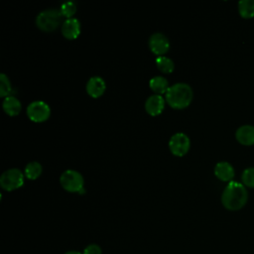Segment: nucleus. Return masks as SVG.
<instances>
[{
	"label": "nucleus",
	"instance_id": "1a4fd4ad",
	"mask_svg": "<svg viewBox=\"0 0 254 254\" xmlns=\"http://www.w3.org/2000/svg\"><path fill=\"white\" fill-rule=\"evenodd\" d=\"M165 107V99L162 95L154 94L147 98L145 102V109L151 116H157L162 113Z\"/></svg>",
	"mask_w": 254,
	"mask_h": 254
},
{
	"label": "nucleus",
	"instance_id": "9d476101",
	"mask_svg": "<svg viewBox=\"0 0 254 254\" xmlns=\"http://www.w3.org/2000/svg\"><path fill=\"white\" fill-rule=\"evenodd\" d=\"M62 34L67 40H74L80 34V23L75 18L66 19L62 25Z\"/></svg>",
	"mask_w": 254,
	"mask_h": 254
},
{
	"label": "nucleus",
	"instance_id": "f257e3e1",
	"mask_svg": "<svg viewBox=\"0 0 254 254\" xmlns=\"http://www.w3.org/2000/svg\"><path fill=\"white\" fill-rule=\"evenodd\" d=\"M248 199V192L241 183L231 181L224 188L221 195V202L228 210H238L242 208Z\"/></svg>",
	"mask_w": 254,
	"mask_h": 254
},
{
	"label": "nucleus",
	"instance_id": "39448f33",
	"mask_svg": "<svg viewBox=\"0 0 254 254\" xmlns=\"http://www.w3.org/2000/svg\"><path fill=\"white\" fill-rule=\"evenodd\" d=\"M0 185L8 191L17 190L24 185V175L18 169L7 170L0 178Z\"/></svg>",
	"mask_w": 254,
	"mask_h": 254
},
{
	"label": "nucleus",
	"instance_id": "7ed1b4c3",
	"mask_svg": "<svg viewBox=\"0 0 254 254\" xmlns=\"http://www.w3.org/2000/svg\"><path fill=\"white\" fill-rule=\"evenodd\" d=\"M63 17L61 10L48 9L37 16L36 24L43 32H53L62 24Z\"/></svg>",
	"mask_w": 254,
	"mask_h": 254
},
{
	"label": "nucleus",
	"instance_id": "dca6fc26",
	"mask_svg": "<svg viewBox=\"0 0 254 254\" xmlns=\"http://www.w3.org/2000/svg\"><path fill=\"white\" fill-rule=\"evenodd\" d=\"M238 11L242 18L254 17V0H241L238 2Z\"/></svg>",
	"mask_w": 254,
	"mask_h": 254
},
{
	"label": "nucleus",
	"instance_id": "9b49d317",
	"mask_svg": "<svg viewBox=\"0 0 254 254\" xmlns=\"http://www.w3.org/2000/svg\"><path fill=\"white\" fill-rule=\"evenodd\" d=\"M106 88L105 81L99 77V76H92L89 78L86 84V91L88 95H90L93 98L100 97Z\"/></svg>",
	"mask_w": 254,
	"mask_h": 254
},
{
	"label": "nucleus",
	"instance_id": "f3484780",
	"mask_svg": "<svg viewBox=\"0 0 254 254\" xmlns=\"http://www.w3.org/2000/svg\"><path fill=\"white\" fill-rule=\"evenodd\" d=\"M42 174V166L38 162H31L29 163L26 168L24 175L29 180H36L38 179Z\"/></svg>",
	"mask_w": 254,
	"mask_h": 254
},
{
	"label": "nucleus",
	"instance_id": "6ab92c4d",
	"mask_svg": "<svg viewBox=\"0 0 254 254\" xmlns=\"http://www.w3.org/2000/svg\"><path fill=\"white\" fill-rule=\"evenodd\" d=\"M12 90V87H11V83H10V80L8 78V76L4 73H1L0 75V95L2 97H8L10 96V92Z\"/></svg>",
	"mask_w": 254,
	"mask_h": 254
},
{
	"label": "nucleus",
	"instance_id": "ddd939ff",
	"mask_svg": "<svg viewBox=\"0 0 254 254\" xmlns=\"http://www.w3.org/2000/svg\"><path fill=\"white\" fill-rule=\"evenodd\" d=\"M214 175L222 182H231L234 177V169L227 162H219L214 167Z\"/></svg>",
	"mask_w": 254,
	"mask_h": 254
},
{
	"label": "nucleus",
	"instance_id": "4be33fe9",
	"mask_svg": "<svg viewBox=\"0 0 254 254\" xmlns=\"http://www.w3.org/2000/svg\"><path fill=\"white\" fill-rule=\"evenodd\" d=\"M83 254H101V249L96 244H90L87 247H85Z\"/></svg>",
	"mask_w": 254,
	"mask_h": 254
},
{
	"label": "nucleus",
	"instance_id": "f03ea898",
	"mask_svg": "<svg viewBox=\"0 0 254 254\" xmlns=\"http://www.w3.org/2000/svg\"><path fill=\"white\" fill-rule=\"evenodd\" d=\"M192 89L187 83H176L169 87L165 94L167 103L174 109H184L192 100Z\"/></svg>",
	"mask_w": 254,
	"mask_h": 254
},
{
	"label": "nucleus",
	"instance_id": "4468645a",
	"mask_svg": "<svg viewBox=\"0 0 254 254\" xmlns=\"http://www.w3.org/2000/svg\"><path fill=\"white\" fill-rule=\"evenodd\" d=\"M3 109L6 114L9 116H15L18 115L21 112L22 105L19 99H17L15 96H8L3 101Z\"/></svg>",
	"mask_w": 254,
	"mask_h": 254
},
{
	"label": "nucleus",
	"instance_id": "0eeeda50",
	"mask_svg": "<svg viewBox=\"0 0 254 254\" xmlns=\"http://www.w3.org/2000/svg\"><path fill=\"white\" fill-rule=\"evenodd\" d=\"M190 147V138L184 133L174 134L169 141V148L173 155L178 157L185 156Z\"/></svg>",
	"mask_w": 254,
	"mask_h": 254
},
{
	"label": "nucleus",
	"instance_id": "2eb2a0df",
	"mask_svg": "<svg viewBox=\"0 0 254 254\" xmlns=\"http://www.w3.org/2000/svg\"><path fill=\"white\" fill-rule=\"evenodd\" d=\"M149 85H150V88L159 95L163 93L166 94L167 90L169 89V83L167 79L163 76H155L151 78L149 81Z\"/></svg>",
	"mask_w": 254,
	"mask_h": 254
},
{
	"label": "nucleus",
	"instance_id": "20e7f679",
	"mask_svg": "<svg viewBox=\"0 0 254 254\" xmlns=\"http://www.w3.org/2000/svg\"><path fill=\"white\" fill-rule=\"evenodd\" d=\"M62 187L69 192H83V178L74 170H66L60 178Z\"/></svg>",
	"mask_w": 254,
	"mask_h": 254
},
{
	"label": "nucleus",
	"instance_id": "a211bd4d",
	"mask_svg": "<svg viewBox=\"0 0 254 254\" xmlns=\"http://www.w3.org/2000/svg\"><path fill=\"white\" fill-rule=\"evenodd\" d=\"M156 65L158 69L164 73H171L175 68L174 62L167 57H158L156 60Z\"/></svg>",
	"mask_w": 254,
	"mask_h": 254
},
{
	"label": "nucleus",
	"instance_id": "6e6552de",
	"mask_svg": "<svg viewBox=\"0 0 254 254\" xmlns=\"http://www.w3.org/2000/svg\"><path fill=\"white\" fill-rule=\"evenodd\" d=\"M149 48L155 55L163 57L170 49V42L165 35L155 33L149 39Z\"/></svg>",
	"mask_w": 254,
	"mask_h": 254
},
{
	"label": "nucleus",
	"instance_id": "f8f14e48",
	"mask_svg": "<svg viewBox=\"0 0 254 254\" xmlns=\"http://www.w3.org/2000/svg\"><path fill=\"white\" fill-rule=\"evenodd\" d=\"M237 141L246 146L254 144V126L252 125H242L240 126L235 133Z\"/></svg>",
	"mask_w": 254,
	"mask_h": 254
},
{
	"label": "nucleus",
	"instance_id": "412c9836",
	"mask_svg": "<svg viewBox=\"0 0 254 254\" xmlns=\"http://www.w3.org/2000/svg\"><path fill=\"white\" fill-rule=\"evenodd\" d=\"M61 12L64 17L70 19L76 12V6L73 2H65L61 6Z\"/></svg>",
	"mask_w": 254,
	"mask_h": 254
},
{
	"label": "nucleus",
	"instance_id": "aec40b11",
	"mask_svg": "<svg viewBox=\"0 0 254 254\" xmlns=\"http://www.w3.org/2000/svg\"><path fill=\"white\" fill-rule=\"evenodd\" d=\"M242 183L243 185L249 187V188H254V168H247L243 171L242 176Z\"/></svg>",
	"mask_w": 254,
	"mask_h": 254
},
{
	"label": "nucleus",
	"instance_id": "423d86ee",
	"mask_svg": "<svg viewBox=\"0 0 254 254\" xmlns=\"http://www.w3.org/2000/svg\"><path fill=\"white\" fill-rule=\"evenodd\" d=\"M27 115L33 122H44L49 119L51 115V108L44 101H33L27 107Z\"/></svg>",
	"mask_w": 254,
	"mask_h": 254
},
{
	"label": "nucleus",
	"instance_id": "5701e85b",
	"mask_svg": "<svg viewBox=\"0 0 254 254\" xmlns=\"http://www.w3.org/2000/svg\"><path fill=\"white\" fill-rule=\"evenodd\" d=\"M65 254H81V253H79V252H77V251H68V252H66Z\"/></svg>",
	"mask_w": 254,
	"mask_h": 254
}]
</instances>
